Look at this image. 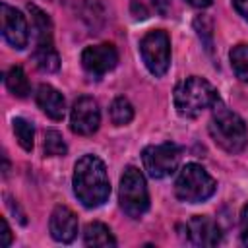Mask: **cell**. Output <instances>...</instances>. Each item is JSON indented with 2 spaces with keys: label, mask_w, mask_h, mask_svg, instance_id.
I'll list each match as a JSON object with an SVG mask.
<instances>
[{
  "label": "cell",
  "mask_w": 248,
  "mask_h": 248,
  "mask_svg": "<svg viewBox=\"0 0 248 248\" xmlns=\"http://www.w3.org/2000/svg\"><path fill=\"white\" fill-rule=\"evenodd\" d=\"M217 188V182L213 176L196 163H188L178 172V178L174 182V194L178 200L186 203H200L213 196Z\"/></svg>",
  "instance_id": "cell-4"
},
{
  "label": "cell",
  "mask_w": 248,
  "mask_h": 248,
  "mask_svg": "<svg viewBox=\"0 0 248 248\" xmlns=\"http://www.w3.org/2000/svg\"><path fill=\"white\" fill-rule=\"evenodd\" d=\"M74 194L85 207H99L110 196L105 163L95 155H83L74 167Z\"/></svg>",
  "instance_id": "cell-1"
},
{
  "label": "cell",
  "mask_w": 248,
  "mask_h": 248,
  "mask_svg": "<svg viewBox=\"0 0 248 248\" xmlns=\"http://www.w3.org/2000/svg\"><path fill=\"white\" fill-rule=\"evenodd\" d=\"M48 231L56 242H62V244L72 242L78 234L76 213L66 205H56L50 213V219H48Z\"/></svg>",
  "instance_id": "cell-13"
},
{
  "label": "cell",
  "mask_w": 248,
  "mask_h": 248,
  "mask_svg": "<svg viewBox=\"0 0 248 248\" xmlns=\"http://www.w3.org/2000/svg\"><path fill=\"white\" fill-rule=\"evenodd\" d=\"M83 242L87 246H116V238L112 236L110 229L99 221H93V223H87L85 231H83Z\"/></svg>",
  "instance_id": "cell-15"
},
{
  "label": "cell",
  "mask_w": 248,
  "mask_h": 248,
  "mask_svg": "<svg viewBox=\"0 0 248 248\" xmlns=\"http://www.w3.org/2000/svg\"><path fill=\"white\" fill-rule=\"evenodd\" d=\"M219 103L217 89L203 78L192 76L180 81L174 89V107L176 112L184 118H196L205 108H211Z\"/></svg>",
  "instance_id": "cell-2"
},
{
  "label": "cell",
  "mask_w": 248,
  "mask_h": 248,
  "mask_svg": "<svg viewBox=\"0 0 248 248\" xmlns=\"http://www.w3.org/2000/svg\"><path fill=\"white\" fill-rule=\"evenodd\" d=\"M101 124V110L95 99L79 97L70 112V128L78 136H91L99 130Z\"/></svg>",
  "instance_id": "cell-9"
},
{
  "label": "cell",
  "mask_w": 248,
  "mask_h": 248,
  "mask_svg": "<svg viewBox=\"0 0 248 248\" xmlns=\"http://www.w3.org/2000/svg\"><path fill=\"white\" fill-rule=\"evenodd\" d=\"M140 52L145 68L153 76H165L170 66V39L163 29L149 31L140 41Z\"/></svg>",
  "instance_id": "cell-7"
},
{
  "label": "cell",
  "mask_w": 248,
  "mask_h": 248,
  "mask_svg": "<svg viewBox=\"0 0 248 248\" xmlns=\"http://www.w3.org/2000/svg\"><path fill=\"white\" fill-rule=\"evenodd\" d=\"M186 238L194 244V246H217L221 242V229L219 225L205 217V215H196L192 217L186 225Z\"/></svg>",
  "instance_id": "cell-12"
},
{
  "label": "cell",
  "mask_w": 248,
  "mask_h": 248,
  "mask_svg": "<svg viewBox=\"0 0 248 248\" xmlns=\"http://www.w3.org/2000/svg\"><path fill=\"white\" fill-rule=\"evenodd\" d=\"M4 81H6V87L10 89V93L16 95V97H27V93L31 91L29 79H27L25 72L19 66L10 68L6 72V76H4Z\"/></svg>",
  "instance_id": "cell-16"
},
{
  "label": "cell",
  "mask_w": 248,
  "mask_h": 248,
  "mask_svg": "<svg viewBox=\"0 0 248 248\" xmlns=\"http://www.w3.org/2000/svg\"><path fill=\"white\" fill-rule=\"evenodd\" d=\"M118 203H120L122 211L132 219L141 217L149 207V192H147L145 178L140 172V169H136L132 165L126 167L120 176Z\"/></svg>",
  "instance_id": "cell-5"
},
{
  "label": "cell",
  "mask_w": 248,
  "mask_h": 248,
  "mask_svg": "<svg viewBox=\"0 0 248 248\" xmlns=\"http://www.w3.org/2000/svg\"><path fill=\"white\" fill-rule=\"evenodd\" d=\"M116 62H118V52L110 43L91 45L81 52V66L93 78L105 76L116 66Z\"/></svg>",
  "instance_id": "cell-10"
},
{
  "label": "cell",
  "mask_w": 248,
  "mask_h": 248,
  "mask_svg": "<svg viewBox=\"0 0 248 248\" xmlns=\"http://www.w3.org/2000/svg\"><path fill=\"white\" fill-rule=\"evenodd\" d=\"M37 105L41 107V110L50 116L52 120H62L64 118V112H66V101L62 97V93L58 89H54L52 85L48 83H41L37 87Z\"/></svg>",
  "instance_id": "cell-14"
},
{
  "label": "cell",
  "mask_w": 248,
  "mask_h": 248,
  "mask_svg": "<svg viewBox=\"0 0 248 248\" xmlns=\"http://www.w3.org/2000/svg\"><path fill=\"white\" fill-rule=\"evenodd\" d=\"M14 134H16V140L17 143L25 149V151H31L33 149V138H35V130H33V124L25 118H14Z\"/></svg>",
  "instance_id": "cell-19"
},
{
  "label": "cell",
  "mask_w": 248,
  "mask_h": 248,
  "mask_svg": "<svg viewBox=\"0 0 248 248\" xmlns=\"http://www.w3.org/2000/svg\"><path fill=\"white\" fill-rule=\"evenodd\" d=\"M132 118H134V107H132V103L128 99H124V97L114 99L112 105H110V120H112V124L124 126V124L132 122Z\"/></svg>",
  "instance_id": "cell-18"
},
{
  "label": "cell",
  "mask_w": 248,
  "mask_h": 248,
  "mask_svg": "<svg viewBox=\"0 0 248 248\" xmlns=\"http://www.w3.org/2000/svg\"><path fill=\"white\" fill-rule=\"evenodd\" d=\"M240 238L248 246V203H244L240 211Z\"/></svg>",
  "instance_id": "cell-21"
},
{
  "label": "cell",
  "mask_w": 248,
  "mask_h": 248,
  "mask_svg": "<svg viewBox=\"0 0 248 248\" xmlns=\"http://www.w3.org/2000/svg\"><path fill=\"white\" fill-rule=\"evenodd\" d=\"M209 134L213 141L227 153H240L248 141L244 120L227 108H217L213 112L209 120Z\"/></svg>",
  "instance_id": "cell-3"
},
{
  "label": "cell",
  "mask_w": 248,
  "mask_h": 248,
  "mask_svg": "<svg viewBox=\"0 0 248 248\" xmlns=\"http://www.w3.org/2000/svg\"><path fill=\"white\" fill-rule=\"evenodd\" d=\"M186 2L194 8H207V6H211L213 0H186Z\"/></svg>",
  "instance_id": "cell-24"
},
{
  "label": "cell",
  "mask_w": 248,
  "mask_h": 248,
  "mask_svg": "<svg viewBox=\"0 0 248 248\" xmlns=\"http://www.w3.org/2000/svg\"><path fill=\"white\" fill-rule=\"evenodd\" d=\"M231 66L238 79L248 81V45H236L232 46L231 54Z\"/></svg>",
  "instance_id": "cell-17"
},
{
  "label": "cell",
  "mask_w": 248,
  "mask_h": 248,
  "mask_svg": "<svg viewBox=\"0 0 248 248\" xmlns=\"http://www.w3.org/2000/svg\"><path fill=\"white\" fill-rule=\"evenodd\" d=\"M141 161L151 178H165L176 170L180 163V147L170 141L149 145L143 149Z\"/></svg>",
  "instance_id": "cell-8"
},
{
  "label": "cell",
  "mask_w": 248,
  "mask_h": 248,
  "mask_svg": "<svg viewBox=\"0 0 248 248\" xmlns=\"http://www.w3.org/2000/svg\"><path fill=\"white\" fill-rule=\"evenodd\" d=\"M232 4H234V8H236V12H238L244 19H248V0H232Z\"/></svg>",
  "instance_id": "cell-23"
},
{
  "label": "cell",
  "mask_w": 248,
  "mask_h": 248,
  "mask_svg": "<svg viewBox=\"0 0 248 248\" xmlns=\"http://www.w3.org/2000/svg\"><path fill=\"white\" fill-rule=\"evenodd\" d=\"M2 35L17 50L25 48L29 43V29L25 16L8 4H2Z\"/></svg>",
  "instance_id": "cell-11"
},
{
  "label": "cell",
  "mask_w": 248,
  "mask_h": 248,
  "mask_svg": "<svg viewBox=\"0 0 248 248\" xmlns=\"http://www.w3.org/2000/svg\"><path fill=\"white\" fill-rule=\"evenodd\" d=\"M66 141L62 138L60 132L56 130H48L45 134V155L46 157H60V155H66Z\"/></svg>",
  "instance_id": "cell-20"
},
{
  "label": "cell",
  "mask_w": 248,
  "mask_h": 248,
  "mask_svg": "<svg viewBox=\"0 0 248 248\" xmlns=\"http://www.w3.org/2000/svg\"><path fill=\"white\" fill-rule=\"evenodd\" d=\"M2 246H10L12 244V232H10V227H8V221L2 219Z\"/></svg>",
  "instance_id": "cell-22"
},
{
  "label": "cell",
  "mask_w": 248,
  "mask_h": 248,
  "mask_svg": "<svg viewBox=\"0 0 248 248\" xmlns=\"http://www.w3.org/2000/svg\"><path fill=\"white\" fill-rule=\"evenodd\" d=\"M27 10L33 16V27L37 31V46L33 58L43 72H56L60 68V58L52 43V23L48 16L43 10H39L35 4H29Z\"/></svg>",
  "instance_id": "cell-6"
}]
</instances>
